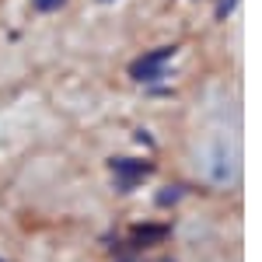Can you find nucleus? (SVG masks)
I'll return each instance as SVG.
<instances>
[{"label":"nucleus","mask_w":262,"mask_h":262,"mask_svg":"<svg viewBox=\"0 0 262 262\" xmlns=\"http://www.w3.org/2000/svg\"><path fill=\"white\" fill-rule=\"evenodd\" d=\"M179 171L206 196H238L245 185V133L238 116L213 112L192 122L179 143Z\"/></svg>","instance_id":"nucleus-1"},{"label":"nucleus","mask_w":262,"mask_h":262,"mask_svg":"<svg viewBox=\"0 0 262 262\" xmlns=\"http://www.w3.org/2000/svg\"><path fill=\"white\" fill-rule=\"evenodd\" d=\"M200 262H242L238 255H227V252H217V255H206V259H200Z\"/></svg>","instance_id":"nucleus-2"}]
</instances>
